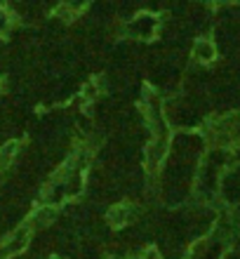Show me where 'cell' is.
<instances>
[{
	"mask_svg": "<svg viewBox=\"0 0 240 259\" xmlns=\"http://www.w3.org/2000/svg\"><path fill=\"white\" fill-rule=\"evenodd\" d=\"M26 238H28V233L24 231V229H21V231H17V233H14V238L7 240L5 247H0V259H5V257H10V254L24 250V245H26Z\"/></svg>",
	"mask_w": 240,
	"mask_h": 259,
	"instance_id": "1",
	"label": "cell"
},
{
	"mask_svg": "<svg viewBox=\"0 0 240 259\" xmlns=\"http://www.w3.org/2000/svg\"><path fill=\"white\" fill-rule=\"evenodd\" d=\"M14 151H17V144H14V142H10L7 146H3V149H0V170H5L7 165H10V160H12V156H14Z\"/></svg>",
	"mask_w": 240,
	"mask_h": 259,
	"instance_id": "2",
	"label": "cell"
},
{
	"mask_svg": "<svg viewBox=\"0 0 240 259\" xmlns=\"http://www.w3.org/2000/svg\"><path fill=\"white\" fill-rule=\"evenodd\" d=\"M196 55H198L200 59H212V48H210L207 42H198V45H196Z\"/></svg>",
	"mask_w": 240,
	"mask_h": 259,
	"instance_id": "3",
	"label": "cell"
}]
</instances>
